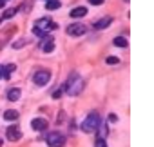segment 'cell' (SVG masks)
Segmentation results:
<instances>
[{
  "instance_id": "obj_1",
  "label": "cell",
  "mask_w": 154,
  "mask_h": 147,
  "mask_svg": "<svg viewBox=\"0 0 154 147\" xmlns=\"http://www.w3.org/2000/svg\"><path fill=\"white\" fill-rule=\"evenodd\" d=\"M63 87H65V93L67 95H71V96H76L80 91H82V87H84V82H82V78H80V75H76V73H72V75L69 77V80L63 84Z\"/></svg>"
},
{
  "instance_id": "obj_2",
  "label": "cell",
  "mask_w": 154,
  "mask_h": 147,
  "mask_svg": "<svg viewBox=\"0 0 154 147\" xmlns=\"http://www.w3.org/2000/svg\"><path fill=\"white\" fill-rule=\"evenodd\" d=\"M98 127H100V114H98L96 111L89 113L87 118H85V120L82 122V125H80V129H82L84 133H96Z\"/></svg>"
},
{
  "instance_id": "obj_3",
  "label": "cell",
  "mask_w": 154,
  "mask_h": 147,
  "mask_svg": "<svg viewBox=\"0 0 154 147\" xmlns=\"http://www.w3.org/2000/svg\"><path fill=\"white\" fill-rule=\"evenodd\" d=\"M33 29H35L33 33H35L36 36H45L47 31L56 29V24L51 22V18H38V20L35 22V27H33Z\"/></svg>"
},
{
  "instance_id": "obj_4",
  "label": "cell",
  "mask_w": 154,
  "mask_h": 147,
  "mask_svg": "<svg viewBox=\"0 0 154 147\" xmlns=\"http://www.w3.org/2000/svg\"><path fill=\"white\" fill-rule=\"evenodd\" d=\"M45 142H47L49 147H63V145H65V136H63L62 133L54 131V133H49V134H47Z\"/></svg>"
},
{
  "instance_id": "obj_5",
  "label": "cell",
  "mask_w": 154,
  "mask_h": 147,
  "mask_svg": "<svg viewBox=\"0 0 154 147\" xmlns=\"http://www.w3.org/2000/svg\"><path fill=\"white\" fill-rule=\"evenodd\" d=\"M85 31H87V27L84 24H71V26L65 27V33L69 36H84Z\"/></svg>"
},
{
  "instance_id": "obj_6",
  "label": "cell",
  "mask_w": 154,
  "mask_h": 147,
  "mask_svg": "<svg viewBox=\"0 0 154 147\" xmlns=\"http://www.w3.org/2000/svg\"><path fill=\"white\" fill-rule=\"evenodd\" d=\"M49 80H51V73H49V71H38V73H35V77H33V82H35V86H38V87L45 86Z\"/></svg>"
},
{
  "instance_id": "obj_7",
  "label": "cell",
  "mask_w": 154,
  "mask_h": 147,
  "mask_svg": "<svg viewBox=\"0 0 154 147\" xmlns=\"http://www.w3.org/2000/svg\"><path fill=\"white\" fill-rule=\"evenodd\" d=\"M6 138H8L9 142H18V140L22 138V133H20V129H18L17 125H13V127H8V129H6Z\"/></svg>"
},
{
  "instance_id": "obj_8",
  "label": "cell",
  "mask_w": 154,
  "mask_h": 147,
  "mask_svg": "<svg viewBox=\"0 0 154 147\" xmlns=\"http://www.w3.org/2000/svg\"><path fill=\"white\" fill-rule=\"evenodd\" d=\"M47 125H49V122H47L45 118H33V120H31V127H33L36 133H38V131H45Z\"/></svg>"
},
{
  "instance_id": "obj_9",
  "label": "cell",
  "mask_w": 154,
  "mask_h": 147,
  "mask_svg": "<svg viewBox=\"0 0 154 147\" xmlns=\"http://www.w3.org/2000/svg\"><path fill=\"white\" fill-rule=\"evenodd\" d=\"M20 95H22V89H18V87H11V89H8L6 98H8L9 102H17V100L20 98Z\"/></svg>"
},
{
  "instance_id": "obj_10",
  "label": "cell",
  "mask_w": 154,
  "mask_h": 147,
  "mask_svg": "<svg viewBox=\"0 0 154 147\" xmlns=\"http://www.w3.org/2000/svg\"><path fill=\"white\" fill-rule=\"evenodd\" d=\"M85 15H87V8H84V6L74 8V9L69 13V17H71V18H74V20H78V18H82V17H85Z\"/></svg>"
},
{
  "instance_id": "obj_11",
  "label": "cell",
  "mask_w": 154,
  "mask_h": 147,
  "mask_svg": "<svg viewBox=\"0 0 154 147\" xmlns=\"http://www.w3.org/2000/svg\"><path fill=\"white\" fill-rule=\"evenodd\" d=\"M111 22H112V18H111V17H105V18H102V20L94 22V24H93V27H94L96 31H100V29H105V27H109V26H111Z\"/></svg>"
},
{
  "instance_id": "obj_12",
  "label": "cell",
  "mask_w": 154,
  "mask_h": 147,
  "mask_svg": "<svg viewBox=\"0 0 154 147\" xmlns=\"http://www.w3.org/2000/svg\"><path fill=\"white\" fill-rule=\"evenodd\" d=\"M18 111H15V109H6L4 111V120L6 122H17L18 120Z\"/></svg>"
},
{
  "instance_id": "obj_13",
  "label": "cell",
  "mask_w": 154,
  "mask_h": 147,
  "mask_svg": "<svg viewBox=\"0 0 154 147\" xmlns=\"http://www.w3.org/2000/svg\"><path fill=\"white\" fill-rule=\"evenodd\" d=\"M17 69V65L15 64H8V65H2V78H6V80H9L11 78V73Z\"/></svg>"
},
{
  "instance_id": "obj_14",
  "label": "cell",
  "mask_w": 154,
  "mask_h": 147,
  "mask_svg": "<svg viewBox=\"0 0 154 147\" xmlns=\"http://www.w3.org/2000/svg\"><path fill=\"white\" fill-rule=\"evenodd\" d=\"M42 51H44V53H51V51H54V42H53V38H47V40L42 44Z\"/></svg>"
},
{
  "instance_id": "obj_15",
  "label": "cell",
  "mask_w": 154,
  "mask_h": 147,
  "mask_svg": "<svg viewBox=\"0 0 154 147\" xmlns=\"http://www.w3.org/2000/svg\"><path fill=\"white\" fill-rule=\"evenodd\" d=\"M60 8H62V2H60V0H49V2L45 4V9H49V11L60 9Z\"/></svg>"
},
{
  "instance_id": "obj_16",
  "label": "cell",
  "mask_w": 154,
  "mask_h": 147,
  "mask_svg": "<svg viewBox=\"0 0 154 147\" xmlns=\"http://www.w3.org/2000/svg\"><path fill=\"white\" fill-rule=\"evenodd\" d=\"M112 45H116V47H127V38H123V36H116V38L112 40Z\"/></svg>"
},
{
  "instance_id": "obj_17",
  "label": "cell",
  "mask_w": 154,
  "mask_h": 147,
  "mask_svg": "<svg viewBox=\"0 0 154 147\" xmlns=\"http://www.w3.org/2000/svg\"><path fill=\"white\" fill-rule=\"evenodd\" d=\"M15 13H17V9H15V8H13V9H8V11L2 15V17H0V22H4V20H9V18H11Z\"/></svg>"
},
{
  "instance_id": "obj_18",
  "label": "cell",
  "mask_w": 154,
  "mask_h": 147,
  "mask_svg": "<svg viewBox=\"0 0 154 147\" xmlns=\"http://www.w3.org/2000/svg\"><path fill=\"white\" fill-rule=\"evenodd\" d=\"M107 64H111V65H116L118 62H120V58L118 56H107V60H105Z\"/></svg>"
},
{
  "instance_id": "obj_19",
  "label": "cell",
  "mask_w": 154,
  "mask_h": 147,
  "mask_svg": "<svg viewBox=\"0 0 154 147\" xmlns=\"http://www.w3.org/2000/svg\"><path fill=\"white\" fill-rule=\"evenodd\" d=\"M63 93H65V87H63V86H62V87H60V89H58V91H54V93H53V98H60V96H62V95H63Z\"/></svg>"
},
{
  "instance_id": "obj_20",
  "label": "cell",
  "mask_w": 154,
  "mask_h": 147,
  "mask_svg": "<svg viewBox=\"0 0 154 147\" xmlns=\"http://www.w3.org/2000/svg\"><path fill=\"white\" fill-rule=\"evenodd\" d=\"M96 147H107L105 140H103V138H98V140H96Z\"/></svg>"
},
{
  "instance_id": "obj_21",
  "label": "cell",
  "mask_w": 154,
  "mask_h": 147,
  "mask_svg": "<svg viewBox=\"0 0 154 147\" xmlns=\"http://www.w3.org/2000/svg\"><path fill=\"white\" fill-rule=\"evenodd\" d=\"M107 118H109V122H112V124H116V122H118V116H116L114 113H111V114H109Z\"/></svg>"
},
{
  "instance_id": "obj_22",
  "label": "cell",
  "mask_w": 154,
  "mask_h": 147,
  "mask_svg": "<svg viewBox=\"0 0 154 147\" xmlns=\"http://www.w3.org/2000/svg\"><path fill=\"white\" fill-rule=\"evenodd\" d=\"M89 2H91L93 6H102V4L105 2V0H89Z\"/></svg>"
},
{
  "instance_id": "obj_23",
  "label": "cell",
  "mask_w": 154,
  "mask_h": 147,
  "mask_svg": "<svg viewBox=\"0 0 154 147\" xmlns=\"http://www.w3.org/2000/svg\"><path fill=\"white\" fill-rule=\"evenodd\" d=\"M24 44H26V40H18V42H17V44H15L13 47H15V49H20V47H22Z\"/></svg>"
},
{
  "instance_id": "obj_24",
  "label": "cell",
  "mask_w": 154,
  "mask_h": 147,
  "mask_svg": "<svg viewBox=\"0 0 154 147\" xmlns=\"http://www.w3.org/2000/svg\"><path fill=\"white\" fill-rule=\"evenodd\" d=\"M4 4H6V0H0V8H4Z\"/></svg>"
},
{
  "instance_id": "obj_25",
  "label": "cell",
  "mask_w": 154,
  "mask_h": 147,
  "mask_svg": "<svg viewBox=\"0 0 154 147\" xmlns=\"http://www.w3.org/2000/svg\"><path fill=\"white\" fill-rule=\"evenodd\" d=\"M0 77H2V65H0Z\"/></svg>"
},
{
  "instance_id": "obj_26",
  "label": "cell",
  "mask_w": 154,
  "mask_h": 147,
  "mask_svg": "<svg viewBox=\"0 0 154 147\" xmlns=\"http://www.w3.org/2000/svg\"><path fill=\"white\" fill-rule=\"evenodd\" d=\"M0 147H2V140H0Z\"/></svg>"
},
{
  "instance_id": "obj_27",
  "label": "cell",
  "mask_w": 154,
  "mask_h": 147,
  "mask_svg": "<svg viewBox=\"0 0 154 147\" xmlns=\"http://www.w3.org/2000/svg\"><path fill=\"white\" fill-rule=\"evenodd\" d=\"M125 2H129V0H125Z\"/></svg>"
}]
</instances>
